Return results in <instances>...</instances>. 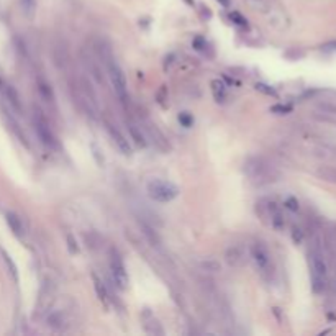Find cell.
Here are the masks:
<instances>
[{
  "label": "cell",
  "mask_w": 336,
  "mask_h": 336,
  "mask_svg": "<svg viewBox=\"0 0 336 336\" xmlns=\"http://www.w3.org/2000/svg\"><path fill=\"white\" fill-rule=\"evenodd\" d=\"M38 90H39V93H41V97L48 100V102H51L53 97H55V95H53V89H51V85H48L46 82H39Z\"/></svg>",
  "instance_id": "9"
},
{
  "label": "cell",
  "mask_w": 336,
  "mask_h": 336,
  "mask_svg": "<svg viewBox=\"0 0 336 336\" xmlns=\"http://www.w3.org/2000/svg\"><path fill=\"white\" fill-rule=\"evenodd\" d=\"M285 207L289 208V210L297 212V210H299V202L295 200L294 197H291V199H287V200H285Z\"/></svg>",
  "instance_id": "13"
},
{
  "label": "cell",
  "mask_w": 336,
  "mask_h": 336,
  "mask_svg": "<svg viewBox=\"0 0 336 336\" xmlns=\"http://www.w3.org/2000/svg\"><path fill=\"white\" fill-rule=\"evenodd\" d=\"M146 192L154 202H161V204H167L179 196L177 185L163 179H151L146 185Z\"/></svg>",
  "instance_id": "1"
},
{
  "label": "cell",
  "mask_w": 336,
  "mask_h": 336,
  "mask_svg": "<svg viewBox=\"0 0 336 336\" xmlns=\"http://www.w3.org/2000/svg\"><path fill=\"white\" fill-rule=\"evenodd\" d=\"M310 269H312V287L315 292H321L326 285L328 267L320 253H310Z\"/></svg>",
  "instance_id": "2"
},
{
  "label": "cell",
  "mask_w": 336,
  "mask_h": 336,
  "mask_svg": "<svg viewBox=\"0 0 336 336\" xmlns=\"http://www.w3.org/2000/svg\"><path fill=\"white\" fill-rule=\"evenodd\" d=\"M109 77L113 90H115L117 97L122 100V102H126L128 100V84H126V77L117 63H110L109 64Z\"/></svg>",
  "instance_id": "3"
},
{
  "label": "cell",
  "mask_w": 336,
  "mask_h": 336,
  "mask_svg": "<svg viewBox=\"0 0 336 336\" xmlns=\"http://www.w3.org/2000/svg\"><path fill=\"white\" fill-rule=\"evenodd\" d=\"M110 272H112L113 282H115V284L120 289L128 287V272H126L123 259L120 258V254L117 251H112V256H110Z\"/></svg>",
  "instance_id": "4"
},
{
  "label": "cell",
  "mask_w": 336,
  "mask_h": 336,
  "mask_svg": "<svg viewBox=\"0 0 336 336\" xmlns=\"http://www.w3.org/2000/svg\"><path fill=\"white\" fill-rule=\"evenodd\" d=\"M179 122L182 123L184 126H187V128H189V126L192 125V122H194V118H192L187 112H184V113H180V115H179Z\"/></svg>",
  "instance_id": "12"
},
{
  "label": "cell",
  "mask_w": 336,
  "mask_h": 336,
  "mask_svg": "<svg viewBox=\"0 0 336 336\" xmlns=\"http://www.w3.org/2000/svg\"><path fill=\"white\" fill-rule=\"evenodd\" d=\"M93 284H95V291L99 294L100 300H107V289L105 285L102 284V280L97 279V275H93Z\"/></svg>",
  "instance_id": "10"
},
{
  "label": "cell",
  "mask_w": 336,
  "mask_h": 336,
  "mask_svg": "<svg viewBox=\"0 0 336 336\" xmlns=\"http://www.w3.org/2000/svg\"><path fill=\"white\" fill-rule=\"evenodd\" d=\"M7 223H9L10 230L17 234V236H22L23 234V223L17 213H7Z\"/></svg>",
  "instance_id": "8"
},
{
  "label": "cell",
  "mask_w": 336,
  "mask_h": 336,
  "mask_svg": "<svg viewBox=\"0 0 336 336\" xmlns=\"http://www.w3.org/2000/svg\"><path fill=\"white\" fill-rule=\"evenodd\" d=\"M271 110L272 112H279V113H289L292 109H291V107H285V105H275V107H272Z\"/></svg>",
  "instance_id": "14"
},
{
  "label": "cell",
  "mask_w": 336,
  "mask_h": 336,
  "mask_svg": "<svg viewBox=\"0 0 336 336\" xmlns=\"http://www.w3.org/2000/svg\"><path fill=\"white\" fill-rule=\"evenodd\" d=\"M130 133H131V138L134 139V143H136L138 146H145L146 145V141H145V138H143V134H141V131H138L136 130V126H130Z\"/></svg>",
  "instance_id": "11"
},
{
  "label": "cell",
  "mask_w": 336,
  "mask_h": 336,
  "mask_svg": "<svg viewBox=\"0 0 336 336\" xmlns=\"http://www.w3.org/2000/svg\"><path fill=\"white\" fill-rule=\"evenodd\" d=\"M107 130H109L110 136L113 138V141L117 143L118 150L122 151L123 154H126V156H130L131 154V146L128 143V139L125 138V134H122V131H120L118 128H115L113 125H107Z\"/></svg>",
  "instance_id": "7"
},
{
  "label": "cell",
  "mask_w": 336,
  "mask_h": 336,
  "mask_svg": "<svg viewBox=\"0 0 336 336\" xmlns=\"http://www.w3.org/2000/svg\"><path fill=\"white\" fill-rule=\"evenodd\" d=\"M35 130H36V133H38V138L41 139V143H43L44 146H48V148H55V146H56L55 134H53V131L50 130L48 123H46L41 117L35 118Z\"/></svg>",
  "instance_id": "6"
},
{
  "label": "cell",
  "mask_w": 336,
  "mask_h": 336,
  "mask_svg": "<svg viewBox=\"0 0 336 336\" xmlns=\"http://www.w3.org/2000/svg\"><path fill=\"white\" fill-rule=\"evenodd\" d=\"M251 258L254 261V264L259 269L261 272H266L269 266H271V256H269V251L264 245L256 243L251 248Z\"/></svg>",
  "instance_id": "5"
}]
</instances>
